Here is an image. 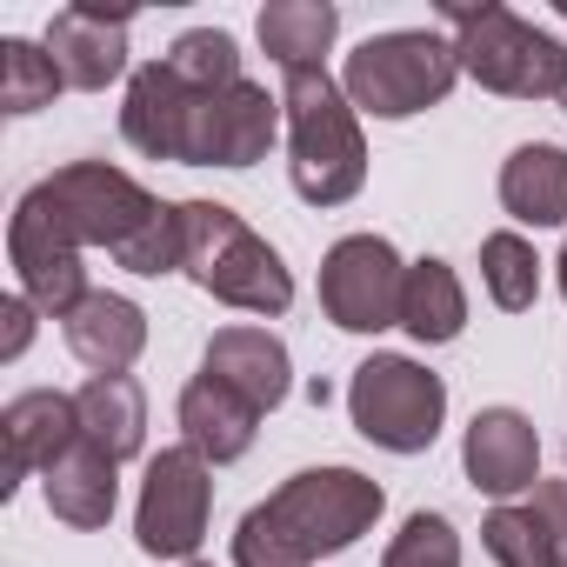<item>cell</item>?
<instances>
[{
  "instance_id": "603a6c76",
  "label": "cell",
  "mask_w": 567,
  "mask_h": 567,
  "mask_svg": "<svg viewBox=\"0 0 567 567\" xmlns=\"http://www.w3.org/2000/svg\"><path fill=\"white\" fill-rule=\"evenodd\" d=\"M334 34H341V14L328 8V0H274V8H260V48L280 61V74L321 68Z\"/></svg>"
},
{
  "instance_id": "1f68e13d",
  "label": "cell",
  "mask_w": 567,
  "mask_h": 567,
  "mask_svg": "<svg viewBox=\"0 0 567 567\" xmlns=\"http://www.w3.org/2000/svg\"><path fill=\"white\" fill-rule=\"evenodd\" d=\"M181 567H207V560H181Z\"/></svg>"
},
{
  "instance_id": "f1b7e54d",
  "label": "cell",
  "mask_w": 567,
  "mask_h": 567,
  "mask_svg": "<svg viewBox=\"0 0 567 567\" xmlns=\"http://www.w3.org/2000/svg\"><path fill=\"white\" fill-rule=\"evenodd\" d=\"M540 520H547V534H554V547H560V567H567V481H534V501H527Z\"/></svg>"
},
{
  "instance_id": "7402d4cb",
  "label": "cell",
  "mask_w": 567,
  "mask_h": 567,
  "mask_svg": "<svg viewBox=\"0 0 567 567\" xmlns=\"http://www.w3.org/2000/svg\"><path fill=\"white\" fill-rule=\"evenodd\" d=\"M401 328L414 334V341H427V348H441V341H454L461 328H467V295H461V274L447 267V260H414L408 267V295H401Z\"/></svg>"
},
{
  "instance_id": "5bb4252c",
  "label": "cell",
  "mask_w": 567,
  "mask_h": 567,
  "mask_svg": "<svg viewBox=\"0 0 567 567\" xmlns=\"http://www.w3.org/2000/svg\"><path fill=\"white\" fill-rule=\"evenodd\" d=\"M461 461H467V481L494 501L520 494L540 481V434L520 408H481L467 421V441H461Z\"/></svg>"
},
{
  "instance_id": "4316f807",
  "label": "cell",
  "mask_w": 567,
  "mask_h": 567,
  "mask_svg": "<svg viewBox=\"0 0 567 567\" xmlns=\"http://www.w3.org/2000/svg\"><path fill=\"white\" fill-rule=\"evenodd\" d=\"M481 540L501 567H560V547H554V534L534 507H494L481 520Z\"/></svg>"
},
{
  "instance_id": "7c38bea8",
  "label": "cell",
  "mask_w": 567,
  "mask_h": 567,
  "mask_svg": "<svg viewBox=\"0 0 567 567\" xmlns=\"http://www.w3.org/2000/svg\"><path fill=\"white\" fill-rule=\"evenodd\" d=\"M0 434H8V467H0V494H14L34 467L48 474V467L81 441V401H74V394H54V388L14 394L8 408H0Z\"/></svg>"
},
{
  "instance_id": "6da1fadb",
  "label": "cell",
  "mask_w": 567,
  "mask_h": 567,
  "mask_svg": "<svg viewBox=\"0 0 567 567\" xmlns=\"http://www.w3.org/2000/svg\"><path fill=\"white\" fill-rule=\"evenodd\" d=\"M388 494L361 467H308L274 487L234 527V567H315L321 554L354 547L381 520Z\"/></svg>"
},
{
  "instance_id": "ffe728a7",
  "label": "cell",
  "mask_w": 567,
  "mask_h": 567,
  "mask_svg": "<svg viewBox=\"0 0 567 567\" xmlns=\"http://www.w3.org/2000/svg\"><path fill=\"white\" fill-rule=\"evenodd\" d=\"M501 207L527 227H560L567 220V154L554 141H527L501 167Z\"/></svg>"
},
{
  "instance_id": "277c9868",
  "label": "cell",
  "mask_w": 567,
  "mask_h": 567,
  "mask_svg": "<svg viewBox=\"0 0 567 567\" xmlns=\"http://www.w3.org/2000/svg\"><path fill=\"white\" fill-rule=\"evenodd\" d=\"M181 274L240 315H288L295 301L288 260L220 200H181Z\"/></svg>"
},
{
  "instance_id": "52a82bcc",
  "label": "cell",
  "mask_w": 567,
  "mask_h": 567,
  "mask_svg": "<svg viewBox=\"0 0 567 567\" xmlns=\"http://www.w3.org/2000/svg\"><path fill=\"white\" fill-rule=\"evenodd\" d=\"M348 414L374 447L421 454V447H434V434L447 421V388H441V374H427L408 354H374L348 381Z\"/></svg>"
},
{
  "instance_id": "44dd1931",
  "label": "cell",
  "mask_w": 567,
  "mask_h": 567,
  "mask_svg": "<svg viewBox=\"0 0 567 567\" xmlns=\"http://www.w3.org/2000/svg\"><path fill=\"white\" fill-rule=\"evenodd\" d=\"M74 401H81V434L107 461H134L147 447V394L127 374H94Z\"/></svg>"
},
{
  "instance_id": "2e32d148",
  "label": "cell",
  "mask_w": 567,
  "mask_h": 567,
  "mask_svg": "<svg viewBox=\"0 0 567 567\" xmlns=\"http://www.w3.org/2000/svg\"><path fill=\"white\" fill-rule=\"evenodd\" d=\"M200 374H214L220 388H234L240 401H254L260 414L267 408H280L288 401V348H280L267 328H220L214 341H207V361H200Z\"/></svg>"
},
{
  "instance_id": "83f0119b",
  "label": "cell",
  "mask_w": 567,
  "mask_h": 567,
  "mask_svg": "<svg viewBox=\"0 0 567 567\" xmlns=\"http://www.w3.org/2000/svg\"><path fill=\"white\" fill-rule=\"evenodd\" d=\"M381 567H461V534L447 514H408V527L388 540Z\"/></svg>"
},
{
  "instance_id": "e0dca14e",
  "label": "cell",
  "mask_w": 567,
  "mask_h": 567,
  "mask_svg": "<svg viewBox=\"0 0 567 567\" xmlns=\"http://www.w3.org/2000/svg\"><path fill=\"white\" fill-rule=\"evenodd\" d=\"M254 427H260V408L240 401L234 388H220L214 374H194V381L181 388V434H187V447H194L207 467L240 461V454L254 447Z\"/></svg>"
},
{
  "instance_id": "4dcf8cb0",
  "label": "cell",
  "mask_w": 567,
  "mask_h": 567,
  "mask_svg": "<svg viewBox=\"0 0 567 567\" xmlns=\"http://www.w3.org/2000/svg\"><path fill=\"white\" fill-rule=\"evenodd\" d=\"M554 267H560V295H567V247H560V260H554Z\"/></svg>"
},
{
  "instance_id": "ac0fdd59",
  "label": "cell",
  "mask_w": 567,
  "mask_h": 567,
  "mask_svg": "<svg viewBox=\"0 0 567 567\" xmlns=\"http://www.w3.org/2000/svg\"><path fill=\"white\" fill-rule=\"evenodd\" d=\"M74 361H87L94 374H127L147 348V315L127 295H87L68 321H61Z\"/></svg>"
},
{
  "instance_id": "9a60e30c",
  "label": "cell",
  "mask_w": 567,
  "mask_h": 567,
  "mask_svg": "<svg viewBox=\"0 0 567 567\" xmlns=\"http://www.w3.org/2000/svg\"><path fill=\"white\" fill-rule=\"evenodd\" d=\"M127 21L134 14H107V8H61L48 21V54L61 68L68 87L101 94L107 81L127 74Z\"/></svg>"
},
{
  "instance_id": "9c48e42d",
  "label": "cell",
  "mask_w": 567,
  "mask_h": 567,
  "mask_svg": "<svg viewBox=\"0 0 567 567\" xmlns=\"http://www.w3.org/2000/svg\"><path fill=\"white\" fill-rule=\"evenodd\" d=\"M401 295H408V260L381 234H348L321 260V308L348 334H381L401 328Z\"/></svg>"
},
{
  "instance_id": "30bf717a",
  "label": "cell",
  "mask_w": 567,
  "mask_h": 567,
  "mask_svg": "<svg viewBox=\"0 0 567 567\" xmlns=\"http://www.w3.org/2000/svg\"><path fill=\"white\" fill-rule=\"evenodd\" d=\"M8 260H14V274H21V295L41 308V315H54V321H68L94 288H87V267H81V247L54 227V214L34 200V194H21V207H14V220H8Z\"/></svg>"
},
{
  "instance_id": "d6986e66",
  "label": "cell",
  "mask_w": 567,
  "mask_h": 567,
  "mask_svg": "<svg viewBox=\"0 0 567 567\" xmlns=\"http://www.w3.org/2000/svg\"><path fill=\"white\" fill-rule=\"evenodd\" d=\"M114 467H121V461H107V454L81 434V441H74V447L41 474L54 520H68V527H107V520H114V501H121Z\"/></svg>"
},
{
  "instance_id": "5b68a950",
  "label": "cell",
  "mask_w": 567,
  "mask_h": 567,
  "mask_svg": "<svg viewBox=\"0 0 567 567\" xmlns=\"http://www.w3.org/2000/svg\"><path fill=\"white\" fill-rule=\"evenodd\" d=\"M441 21L454 28V54L461 74H474L487 94L507 101H567V48L554 34H540L534 21H520L514 8H441Z\"/></svg>"
},
{
  "instance_id": "4fadbf2b",
  "label": "cell",
  "mask_w": 567,
  "mask_h": 567,
  "mask_svg": "<svg viewBox=\"0 0 567 567\" xmlns=\"http://www.w3.org/2000/svg\"><path fill=\"white\" fill-rule=\"evenodd\" d=\"M194 87L167 68V61H147L134 81H127V107H121V134L134 154L147 161H181L187 167V127H194Z\"/></svg>"
},
{
  "instance_id": "8fae6325",
  "label": "cell",
  "mask_w": 567,
  "mask_h": 567,
  "mask_svg": "<svg viewBox=\"0 0 567 567\" xmlns=\"http://www.w3.org/2000/svg\"><path fill=\"white\" fill-rule=\"evenodd\" d=\"M274 134H280V101L260 81H234V87L194 101L187 167H254V161H267Z\"/></svg>"
},
{
  "instance_id": "d4e9b609",
  "label": "cell",
  "mask_w": 567,
  "mask_h": 567,
  "mask_svg": "<svg viewBox=\"0 0 567 567\" xmlns=\"http://www.w3.org/2000/svg\"><path fill=\"white\" fill-rule=\"evenodd\" d=\"M481 280H487L494 308L527 315L534 295H540V260H534V247H527L520 234H487V240H481Z\"/></svg>"
},
{
  "instance_id": "8992f818",
  "label": "cell",
  "mask_w": 567,
  "mask_h": 567,
  "mask_svg": "<svg viewBox=\"0 0 567 567\" xmlns=\"http://www.w3.org/2000/svg\"><path fill=\"white\" fill-rule=\"evenodd\" d=\"M461 81V54L454 41L427 34V28H401V34H374L348 54L341 87L361 114L374 121H408L447 101V87Z\"/></svg>"
},
{
  "instance_id": "ba28073f",
  "label": "cell",
  "mask_w": 567,
  "mask_h": 567,
  "mask_svg": "<svg viewBox=\"0 0 567 567\" xmlns=\"http://www.w3.org/2000/svg\"><path fill=\"white\" fill-rule=\"evenodd\" d=\"M207 514H214V467L187 441L161 447L147 461L141 507H134L141 554H154V560H194V547L207 540Z\"/></svg>"
},
{
  "instance_id": "484cf974",
  "label": "cell",
  "mask_w": 567,
  "mask_h": 567,
  "mask_svg": "<svg viewBox=\"0 0 567 567\" xmlns=\"http://www.w3.org/2000/svg\"><path fill=\"white\" fill-rule=\"evenodd\" d=\"M161 61H167L194 94H220V87L247 81V74H240V48H234V34H220V28H194V34H181Z\"/></svg>"
},
{
  "instance_id": "cb8c5ba5",
  "label": "cell",
  "mask_w": 567,
  "mask_h": 567,
  "mask_svg": "<svg viewBox=\"0 0 567 567\" xmlns=\"http://www.w3.org/2000/svg\"><path fill=\"white\" fill-rule=\"evenodd\" d=\"M61 87L68 81H61V68H54L48 48L0 41V107H8V114H41V107H54Z\"/></svg>"
},
{
  "instance_id": "f546056e",
  "label": "cell",
  "mask_w": 567,
  "mask_h": 567,
  "mask_svg": "<svg viewBox=\"0 0 567 567\" xmlns=\"http://www.w3.org/2000/svg\"><path fill=\"white\" fill-rule=\"evenodd\" d=\"M0 321H8V341H0V361H21L28 341H34V301H0Z\"/></svg>"
},
{
  "instance_id": "7a4b0ae2",
  "label": "cell",
  "mask_w": 567,
  "mask_h": 567,
  "mask_svg": "<svg viewBox=\"0 0 567 567\" xmlns=\"http://www.w3.org/2000/svg\"><path fill=\"white\" fill-rule=\"evenodd\" d=\"M28 194L54 214V227L74 247H107L127 274H174L181 267V207L154 200L134 174H121L107 161H74Z\"/></svg>"
},
{
  "instance_id": "d6a6232c",
  "label": "cell",
  "mask_w": 567,
  "mask_h": 567,
  "mask_svg": "<svg viewBox=\"0 0 567 567\" xmlns=\"http://www.w3.org/2000/svg\"><path fill=\"white\" fill-rule=\"evenodd\" d=\"M560 21H567V0H560Z\"/></svg>"
},
{
  "instance_id": "3957f363",
  "label": "cell",
  "mask_w": 567,
  "mask_h": 567,
  "mask_svg": "<svg viewBox=\"0 0 567 567\" xmlns=\"http://www.w3.org/2000/svg\"><path fill=\"white\" fill-rule=\"evenodd\" d=\"M280 107H288V174L308 207H341L368 181V141L354 121L348 87L328 68L280 74Z\"/></svg>"
}]
</instances>
